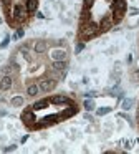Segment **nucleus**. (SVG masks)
<instances>
[{
  "label": "nucleus",
  "mask_w": 139,
  "mask_h": 154,
  "mask_svg": "<svg viewBox=\"0 0 139 154\" xmlns=\"http://www.w3.org/2000/svg\"><path fill=\"white\" fill-rule=\"evenodd\" d=\"M83 48H85V43H78V45H76V48H75V52H76V53H79Z\"/></svg>",
  "instance_id": "5701e85b"
},
{
  "label": "nucleus",
  "mask_w": 139,
  "mask_h": 154,
  "mask_svg": "<svg viewBox=\"0 0 139 154\" xmlns=\"http://www.w3.org/2000/svg\"><path fill=\"white\" fill-rule=\"evenodd\" d=\"M83 106H85L86 111H93V109H94V101L86 98V101H85V104H83Z\"/></svg>",
  "instance_id": "dca6fc26"
},
{
  "label": "nucleus",
  "mask_w": 139,
  "mask_h": 154,
  "mask_svg": "<svg viewBox=\"0 0 139 154\" xmlns=\"http://www.w3.org/2000/svg\"><path fill=\"white\" fill-rule=\"evenodd\" d=\"M53 70L55 71H65L66 70V61L65 60H58L53 63Z\"/></svg>",
  "instance_id": "9b49d317"
},
{
  "label": "nucleus",
  "mask_w": 139,
  "mask_h": 154,
  "mask_svg": "<svg viewBox=\"0 0 139 154\" xmlns=\"http://www.w3.org/2000/svg\"><path fill=\"white\" fill-rule=\"evenodd\" d=\"M113 10L114 12H126V0H114L113 2Z\"/></svg>",
  "instance_id": "0eeeda50"
},
{
  "label": "nucleus",
  "mask_w": 139,
  "mask_h": 154,
  "mask_svg": "<svg viewBox=\"0 0 139 154\" xmlns=\"http://www.w3.org/2000/svg\"><path fill=\"white\" fill-rule=\"evenodd\" d=\"M8 40H10V38H8V37H5V40L2 41V45H0V47H2V48L7 47V45H8Z\"/></svg>",
  "instance_id": "b1692460"
},
{
  "label": "nucleus",
  "mask_w": 139,
  "mask_h": 154,
  "mask_svg": "<svg viewBox=\"0 0 139 154\" xmlns=\"http://www.w3.org/2000/svg\"><path fill=\"white\" fill-rule=\"evenodd\" d=\"M10 86H12V76H10V75H5V76L0 80V90H2V91H7Z\"/></svg>",
  "instance_id": "20e7f679"
},
{
  "label": "nucleus",
  "mask_w": 139,
  "mask_h": 154,
  "mask_svg": "<svg viewBox=\"0 0 139 154\" xmlns=\"http://www.w3.org/2000/svg\"><path fill=\"white\" fill-rule=\"evenodd\" d=\"M38 86H40L41 91H50V90L55 88V81H53V80H41Z\"/></svg>",
  "instance_id": "39448f33"
},
{
  "label": "nucleus",
  "mask_w": 139,
  "mask_h": 154,
  "mask_svg": "<svg viewBox=\"0 0 139 154\" xmlns=\"http://www.w3.org/2000/svg\"><path fill=\"white\" fill-rule=\"evenodd\" d=\"M48 103H50V100H41V101H37L35 104L32 106L33 111H37V109H45L46 106H48Z\"/></svg>",
  "instance_id": "f8f14e48"
},
{
  "label": "nucleus",
  "mask_w": 139,
  "mask_h": 154,
  "mask_svg": "<svg viewBox=\"0 0 139 154\" xmlns=\"http://www.w3.org/2000/svg\"><path fill=\"white\" fill-rule=\"evenodd\" d=\"M123 20V12H114V23H118V22Z\"/></svg>",
  "instance_id": "412c9836"
},
{
  "label": "nucleus",
  "mask_w": 139,
  "mask_h": 154,
  "mask_svg": "<svg viewBox=\"0 0 139 154\" xmlns=\"http://www.w3.org/2000/svg\"><path fill=\"white\" fill-rule=\"evenodd\" d=\"M93 3H94V0H83V7H85L86 10H90V8L93 7Z\"/></svg>",
  "instance_id": "6ab92c4d"
},
{
  "label": "nucleus",
  "mask_w": 139,
  "mask_h": 154,
  "mask_svg": "<svg viewBox=\"0 0 139 154\" xmlns=\"http://www.w3.org/2000/svg\"><path fill=\"white\" fill-rule=\"evenodd\" d=\"M40 91V86L38 85H30L28 86V90H26V93H28V96H37Z\"/></svg>",
  "instance_id": "4468645a"
},
{
  "label": "nucleus",
  "mask_w": 139,
  "mask_h": 154,
  "mask_svg": "<svg viewBox=\"0 0 139 154\" xmlns=\"http://www.w3.org/2000/svg\"><path fill=\"white\" fill-rule=\"evenodd\" d=\"M35 52H37V53L46 52V43L45 41H37V43H35Z\"/></svg>",
  "instance_id": "2eb2a0df"
},
{
  "label": "nucleus",
  "mask_w": 139,
  "mask_h": 154,
  "mask_svg": "<svg viewBox=\"0 0 139 154\" xmlns=\"http://www.w3.org/2000/svg\"><path fill=\"white\" fill-rule=\"evenodd\" d=\"M2 2H3V3H5V5H7V3H8V2H10V0H2Z\"/></svg>",
  "instance_id": "c85d7f7f"
},
{
  "label": "nucleus",
  "mask_w": 139,
  "mask_h": 154,
  "mask_svg": "<svg viewBox=\"0 0 139 154\" xmlns=\"http://www.w3.org/2000/svg\"><path fill=\"white\" fill-rule=\"evenodd\" d=\"M109 111H111V108H99L96 113H98V116H103V114H108Z\"/></svg>",
  "instance_id": "aec40b11"
},
{
  "label": "nucleus",
  "mask_w": 139,
  "mask_h": 154,
  "mask_svg": "<svg viewBox=\"0 0 139 154\" xmlns=\"http://www.w3.org/2000/svg\"><path fill=\"white\" fill-rule=\"evenodd\" d=\"M124 144H126V147L129 149V147H131V141H124Z\"/></svg>",
  "instance_id": "cd10ccee"
},
{
  "label": "nucleus",
  "mask_w": 139,
  "mask_h": 154,
  "mask_svg": "<svg viewBox=\"0 0 139 154\" xmlns=\"http://www.w3.org/2000/svg\"><path fill=\"white\" fill-rule=\"evenodd\" d=\"M2 73H10V66H3V68H2Z\"/></svg>",
  "instance_id": "393cba45"
},
{
  "label": "nucleus",
  "mask_w": 139,
  "mask_h": 154,
  "mask_svg": "<svg viewBox=\"0 0 139 154\" xmlns=\"http://www.w3.org/2000/svg\"><path fill=\"white\" fill-rule=\"evenodd\" d=\"M98 33V27L91 23V22H88V23H83L81 25V30H79V35H81V38L86 40V38H91L94 35Z\"/></svg>",
  "instance_id": "f257e3e1"
},
{
  "label": "nucleus",
  "mask_w": 139,
  "mask_h": 154,
  "mask_svg": "<svg viewBox=\"0 0 139 154\" xmlns=\"http://www.w3.org/2000/svg\"><path fill=\"white\" fill-rule=\"evenodd\" d=\"M93 96H96V93H94V91H91V93H86V98H93Z\"/></svg>",
  "instance_id": "bb28decb"
},
{
  "label": "nucleus",
  "mask_w": 139,
  "mask_h": 154,
  "mask_svg": "<svg viewBox=\"0 0 139 154\" xmlns=\"http://www.w3.org/2000/svg\"><path fill=\"white\" fill-rule=\"evenodd\" d=\"M26 8L23 7V5H15V7H13V20H17V22H23L25 20V17H26Z\"/></svg>",
  "instance_id": "f03ea898"
},
{
  "label": "nucleus",
  "mask_w": 139,
  "mask_h": 154,
  "mask_svg": "<svg viewBox=\"0 0 139 154\" xmlns=\"http://www.w3.org/2000/svg\"><path fill=\"white\" fill-rule=\"evenodd\" d=\"M131 106H132V100H131V98H127V100L123 101V109L127 111V109H131Z\"/></svg>",
  "instance_id": "a211bd4d"
},
{
  "label": "nucleus",
  "mask_w": 139,
  "mask_h": 154,
  "mask_svg": "<svg viewBox=\"0 0 139 154\" xmlns=\"http://www.w3.org/2000/svg\"><path fill=\"white\" fill-rule=\"evenodd\" d=\"M22 119H23V123H25V124L32 126V124H35V123H37V116H35V113H33V109H25V111H23V114H22Z\"/></svg>",
  "instance_id": "7ed1b4c3"
},
{
  "label": "nucleus",
  "mask_w": 139,
  "mask_h": 154,
  "mask_svg": "<svg viewBox=\"0 0 139 154\" xmlns=\"http://www.w3.org/2000/svg\"><path fill=\"white\" fill-rule=\"evenodd\" d=\"M52 58L55 61H58V60H65L66 58V53H65V50H55L52 53Z\"/></svg>",
  "instance_id": "9d476101"
},
{
  "label": "nucleus",
  "mask_w": 139,
  "mask_h": 154,
  "mask_svg": "<svg viewBox=\"0 0 139 154\" xmlns=\"http://www.w3.org/2000/svg\"><path fill=\"white\" fill-rule=\"evenodd\" d=\"M15 147H17V146H8V147H5V153H10V151H15Z\"/></svg>",
  "instance_id": "a878e982"
},
{
  "label": "nucleus",
  "mask_w": 139,
  "mask_h": 154,
  "mask_svg": "<svg viewBox=\"0 0 139 154\" xmlns=\"http://www.w3.org/2000/svg\"><path fill=\"white\" fill-rule=\"evenodd\" d=\"M111 27H113V18H111V17H104V18L101 20L99 30H101V32H108Z\"/></svg>",
  "instance_id": "423d86ee"
},
{
  "label": "nucleus",
  "mask_w": 139,
  "mask_h": 154,
  "mask_svg": "<svg viewBox=\"0 0 139 154\" xmlns=\"http://www.w3.org/2000/svg\"><path fill=\"white\" fill-rule=\"evenodd\" d=\"M76 113H78V108L73 106V104H68V108L61 113V118H71V116H75Z\"/></svg>",
  "instance_id": "6e6552de"
},
{
  "label": "nucleus",
  "mask_w": 139,
  "mask_h": 154,
  "mask_svg": "<svg viewBox=\"0 0 139 154\" xmlns=\"http://www.w3.org/2000/svg\"><path fill=\"white\" fill-rule=\"evenodd\" d=\"M25 35V32H23V28H20V30H17V33L13 35V40H18V38H22Z\"/></svg>",
  "instance_id": "4be33fe9"
},
{
  "label": "nucleus",
  "mask_w": 139,
  "mask_h": 154,
  "mask_svg": "<svg viewBox=\"0 0 139 154\" xmlns=\"http://www.w3.org/2000/svg\"><path fill=\"white\" fill-rule=\"evenodd\" d=\"M22 104H23V98H22V96L12 98V106H22Z\"/></svg>",
  "instance_id": "f3484780"
},
{
  "label": "nucleus",
  "mask_w": 139,
  "mask_h": 154,
  "mask_svg": "<svg viewBox=\"0 0 139 154\" xmlns=\"http://www.w3.org/2000/svg\"><path fill=\"white\" fill-rule=\"evenodd\" d=\"M38 7V0H26V12L33 14Z\"/></svg>",
  "instance_id": "ddd939ff"
},
{
  "label": "nucleus",
  "mask_w": 139,
  "mask_h": 154,
  "mask_svg": "<svg viewBox=\"0 0 139 154\" xmlns=\"http://www.w3.org/2000/svg\"><path fill=\"white\" fill-rule=\"evenodd\" d=\"M50 103H53V104H71V101L66 96H53L50 100Z\"/></svg>",
  "instance_id": "1a4fd4ad"
}]
</instances>
